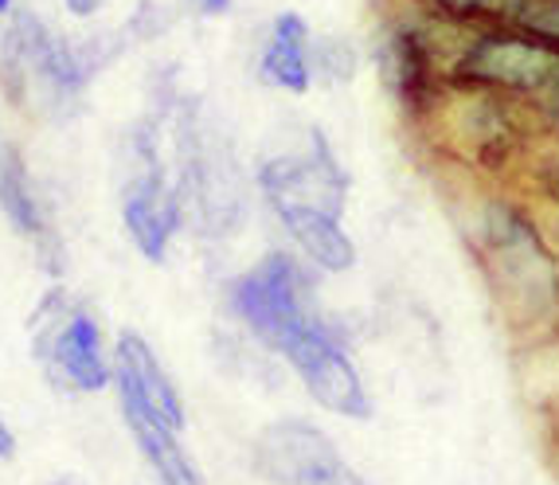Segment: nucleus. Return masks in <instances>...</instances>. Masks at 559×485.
<instances>
[{
    "label": "nucleus",
    "instance_id": "bb28decb",
    "mask_svg": "<svg viewBox=\"0 0 559 485\" xmlns=\"http://www.w3.org/2000/svg\"><path fill=\"white\" fill-rule=\"evenodd\" d=\"M544 212V227H548L551 242H556V251H559V204H540Z\"/></svg>",
    "mask_w": 559,
    "mask_h": 485
},
{
    "label": "nucleus",
    "instance_id": "a878e982",
    "mask_svg": "<svg viewBox=\"0 0 559 485\" xmlns=\"http://www.w3.org/2000/svg\"><path fill=\"white\" fill-rule=\"evenodd\" d=\"M20 454V435L4 415H0V462H16Z\"/></svg>",
    "mask_w": 559,
    "mask_h": 485
},
{
    "label": "nucleus",
    "instance_id": "412c9836",
    "mask_svg": "<svg viewBox=\"0 0 559 485\" xmlns=\"http://www.w3.org/2000/svg\"><path fill=\"white\" fill-rule=\"evenodd\" d=\"M168 24H173V12L160 4V0H141L138 9H133V16L121 24L126 28V36H130V44H153V39H160L168 32Z\"/></svg>",
    "mask_w": 559,
    "mask_h": 485
},
{
    "label": "nucleus",
    "instance_id": "4468645a",
    "mask_svg": "<svg viewBox=\"0 0 559 485\" xmlns=\"http://www.w3.org/2000/svg\"><path fill=\"white\" fill-rule=\"evenodd\" d=\"M309 39H313V24L306 12L298 9H278L262 39L251 56V75L262 91L289 94V98H306L313 91V71H309Z\"/></svg>",
    "mask_w": 559,
    "mask_h": 485
},
{
    "label": "nucleus",
    "instance_id": "dca6fc26",
    "mask_svg": "<svg viewBox=\"0 0 559 485\" xmlns=\"http://www.w3.org/2000/svg\"><path fill=\"white\" fill-rule=\"evenodd\" d=\"M141 462L150 470V485H207L204 470L185 447V435L168 430L165 423L141 415V411H118Z\"/></svg>",
    "mask_w": 559,
    "mask_h": 485
},
{
    "label": "nucleus",
    "instance_id": "9b49d317",
    "mask_svg": "<svg viewBox=\"0 0 559 485\" xmlns=\"http://www.w3.org/2000/svg\"><path fill=\"white\" fill-rule=\"evenodd\" d=\"M110 392L118 411H141L150 419L165 423L168 430L185 435L188 430V403L177 380L168 376L165 360L157 356L153 341L138 329H118L114 333V380Z\"/></svg>",
    "mask_w": 559,
    "mask_h": 485
},
{
    "label": "nucleus",
    "instance_id": "2eb2a0df",
    "mask_svg": "<svg viewBox=\"0 0 559 485\" xmlns=\"http://www.w3.org/2000/svg\"><path fill=\"white\" fill-rule=\"evenodd\" d=\"M0 220L28 247L44 239V235L59 232L56 204H51L47 188L39 185L36 168L28 165V157H24L16 141L0 157Z\"/></svg>",
    "mask_w": 559,
    "mask_h": 485
},
{
    "label": "nucleus",
    "instance_id": "aec40b11",
    "mask_svg": "<svg viewBox=\"0 0 559 485\" xmlns=\"http://www.w3.org/2000/svg\"><path fill=\"white\" fill-rule=\"evenodd\" d=\"M504 20L528 32L532 39L548 44L551 51H559V0H513Z\"/></svg>",
    "mask_w": 559,
    "mask_h": 485
},
{
    "label": "nucleus",
    "instance_id": "393cba45",
    "mask_svg": "<svg viewBox=\"0 0 559 485\" xmlns=\"http://www.w3.org/2000/svg\"><path fill=\"white\" fill-rule=\"evenodd\" d=\"M188 9L204 20H224L235 12V0H188Z\"/></svg>",
    "mask_w": 559,
    "mask_h": 485
},
{
    "label": "nucleus",
    "instance_id": "f03ea898",
    "mask_svg": "<svg viewBox=\"0 0 559 485\" xmlns=\"http://www.w3.org/2000/svg\"><path fill=\"white\" fill-rule=\"evenodd\" d=\"M126 28H56L32 4L0 24V103L9 110L71 126L91 103V86L130 56Z\"/></svg>",
    "mask_w": 559,
    "mask_h": 485
},
{
    "label": "nucleus",
    "instance_id": "0eeeda50",
    "mask_svg": "<svg viewBox=\"0 0 559 485\" xmlns=\"http://www.w3.org/2000/svg\"><path fill=\"white\" fill-rule=\"evenodd\" d=\"M24 329H28V356L56 392H110L114 336L106 333V321L83 294H75L67 282H47L44 294L32 301Z\"/></svg>",
    "mask_w": 559,
    "mask_h": 485
},
{
    "label": "nucleus",
    "instance_id": "423d86ee",
    "mask_svg": "<svg viewBox=\"0 0 559 485\" xmlns=\"http://www.w3.org/2000/svg\"><path fill=\"white\" fill-rule=\"evenodd\" d=\"M454 32L407 0H388L372 28V44L364 47L380 86L415 133L427 130L447 103V51Z\"/></svg>",
    "mask_w": 559,
    "mask_h": 485
},
{
    "label": "nucleus",
    "instance_id": "f3484780",
    "mask_svg": "<svg viewBox=\"0 0 559 485\" xmlns=\"http://www.w3.org/2000/svg\"><path fill=\"white\" fill-rule=\"evenodd\" d=\"M368 67V51L345 32H318L309 39V71H313V86L321 91H345Z\"/></svg>",
    "mask_w": 559,
    "mask_h": 485
},
{
    "label": "nucleus",
    "instance_id": "4be33fe9",
    "mask_svg": "<svg viewBox=\"0 0 559 485\" xmlns=\"http://www.w3.org/2000/svg\"><path fill=\"white\" fill-rule=\"evenodd\" d=\"M532 356H536V368H540V372H551L548 388H544V415H548L551 430H556V439H559V341H544V345L532 348Z\"/></svg>",
    "mask_w": 559,
    "mask_h": 485
},
{
    "label": "nucleus",
    "instance_id": "39448f33",
    "mask_svg": "<svg viewBox=\"0 0 559 485\" xmlns=\"http://www.w3.org/2000/svg\"><path fill=\"white\" fill-rule=\"evenodd\" d=\"M321 274L309 271L286 242H274L262 255H254L247 267L224 279L219 309L251 341L259 353H278L289 336L325 314L321 298Z\"/></svg>",
    "mask_w": 559,
    "mask_h": 485
},
{
    "label": "nucleus",
    "instance_id": "9d476101",
    "mask_svg": "<svg viewBox=\"0 0 559 485\" xmlns=\"http://www.w3.org/2000/svg\"><path fill=\"white\" fill-rule=\"evenodd\" d=\"M251 185L254 200L262 208L306 204L321 208L329 215H341V220H345L348 197H353V173L341 161L333 133L318 121H309L301 130L298 145L262 153L251 168Z\"/></svg>",
    "mask_w": 559,
    "mask_h": 485
},
{
    "label": "nucleus",
    "instance_id": "6ab92c4d",
    "mask_svg": "<svg viewBox=\"0 0 559 485\" xmlns=\"http://www.w3.org/2000/svg\"><path fill=\"white\" fill-rule=\"evenodd\" d=\"M516 188H524L536 204H559V141H544L524 165Z\"/></svg>",
    "mask_w": 559,
    "mask_h": 485
},
{
    "label": "nucleus",
    "instance_id": "20e7f679",
    "mask_svg": "<svg viewBox=\"0 0 559 485\" xmlns=\"http://www.w3.org/2000/svg\"><path fill=\"white\" fill-rule=\"evenodd\" d=\"M450 177L516 185L544 138L536 118L513 98L485 91H450L435 121L419 133Z\"/></svg>",
    "mask_w": 559,
    "mask_h": 485
},
{
    "label": "nucleus",
    "instance_id": "cd10ccee",
    "mask_svg": "<svg viewBox=\"0 0 559 485\" xmlns=\"http://www.w3.org/2000/svg\"><path fill=\"white\" fill-rule=\"evenodd\" d=\"M44 485H86V482L79 474H56L51 482H44Z\"/></svg>",
    "mask_w": 559,
    "mask_h": 485
},
{
    "label": "nucleus",
    "instance_id": "c85d7f7f",
    "mask_svg": "<svg viewBox=\"0 0 559 485\" xmlns=\"http://www.w3.org/2000/svg\"><path fill=\"white\" fill-rule=\"evenodd\" d=\"M20 4H24V0H0V24H4V20H9L12 12L20 9Z\"/></svg>",
    "mask_w": 559,
    "mask_h": 485
},
{
    "label": "nucleus",
    "instance_id": "6e6552de",
    "mask_svg": "<svg viewBox=\"0 0 559 485\" xmlns=\"http://www.w3.org/2000/svg\"><path fill=\"white\" fill-rule=\"evenodd\" d=\"M559 79V51L532 39L509 20L457 28L447 51L450 91H485L513 98L524 110L540 103Z\"/></svg>",
    "mask_w": 559,
    "mask_h": 485
},
{
    "label": "nucleus",
    "instance_id": "c756f323",
    "mask_svg": "<svg viewBox=\"0 0 559 485\" xmlns=\"http://www.w3.org/2000/svg\"><path fill=\"white\" fill-rule=\"evenodd\" d=\"M12 145V138H9V130H4V121H0V157H4V150Z\"/></svg>",
    "mask_w": 559,
    "mask_h": 485
},
{
    "label": "nucleus",
    "instance_id": "f257e3e1",
    "mask_svg": "<svg viewBox=\"0 0 559 485\" xmlns=\"http://www.w3.org/2000/svg\"><path fill=\"white\" fill-rule=\"evenodd\" d=\"M454 185L450 208L497 321L528 348L559 341V251L540 204L516 185L469 177Z\"/></svg>",
    "mask_w": 559,
    "mask_h": 485
},
{
    "label": "nucleus",
    "instance_id": "7ed1b4c3",
    "mask_svg": "<svg viewBox=\"0 0 559 485\" xmlns=\"http://www.w3.org/2000/svg\"><path fill=\"white\" fill-rule=\"evenodd\" d=\"M168 173L185 208V235L200 242H227L251 224L254 185L242 168L235 138L207 110L204 98L180 94L165 126Z\"/></svg>",
    "mask_w": 559,
    "mask_h": 485
},
{
    "label": "nucleus",
    "instance_id": "b1692460",
    "mask_svg": "<svg viewBox=\"0 0 559 485\" xmlns=\"http://www.w3.org/2000/svg\"><path fill=\"white\" fill-rule=\"evenodd\" d=\"M56 4L63 9V16L75 20V24H91V20H98L110 9V0H56Z\"/></svg>",
    "mask_w": 559,
    "mask_h": 485
},
{
    "label": "nucleus",
    "instance_id": "1a4fd4ad",
    "mask_svg": "<svg viewBox=\"0 0 559 485\" xmlns=\"http://www.w3.org/2000/svg\"><path fill=\"white\" fill-rule=\"evenodd\" d=\"M274 360L286 364L289 376L301 383V392L325 415L348 423H368L376 415L372 388H368L360 360H356L353 329L333 309H325L313 326L289 336L286 345L274 353Z\"/></svg>",
    "mask_w": 559,
    "mask_h": 485
},
{
    "label": "nucleus",
    "instance_id": "f8f14e48",
    "mask_svg": "<svg viewBox=\"0 0 559 485\" xmlns=\"http://www.w3.org/2000/svg\"><path fill=\"white\" fill-rule=\"evenodd\" d=\"M333 458H341V447L309 415H278L251 439V470L266 485H306Z\"/></svg>",
    "mask_w": 559,
    "mask_h": 485
},
{
    "label": "nucleus",
    "instance_id": "ddd939ff",
    "mask_svg": "<svg viewBox=\"0 0 559 485\" xmlns=\"http://www.w3.org/2000/svg\"><path fill=\"white\" fill-rule=\"evenodd\" d=\"M266 215H271L282 242L321 279H341V274L356 271L360 247H356L353 232L345 227L341 215H329L321 208L306 204H274L266 208Z\"/></svg>",
    "mask_w": 559,
    "mask_h": 485
},
{
    "label": "nucleus",
    "instance_id": "a211bd4d",
    "mask_svg": "<svg viewBox=\"0 0 559 485\" xmlns=\"http://www.w3.org/2000/svg\"><path fill=\"white\" fill-rule=\"evenodd\" d=\"M430 20H439L447 28H477V24H493L504 20L513 0H407Z\"/></svg>",
    "mask_w": 559,
    "mask_h": 485
},
{
    "label": "nucleus",
    "instance_id": "5701e85b",
    "mask_svg": "<svg viewBox=\"0 0 559 485\" xmlns=\"http://www.w3.org/2000/svg\"><path fill=\"white\" fill-rule=\"evenodd\" d=\"M528 114L536 118V130H540L544 141H559V79Z\"/></svg>",
    "mask_w": 559,
    "mask_h": 485
}]
</instances>
